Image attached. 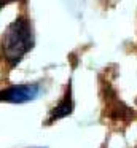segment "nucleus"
Segmentation results:
<instances>
[{
	"mask_svg": "<svg viewBox=\"0 0 137 148\" xmlns=\"http://www.w3.org/2000/svg\"><path fill=\"white\" fill-rule=\"evenodd\" d=\"M0 46L3 58L10 64V67H16L34 48V30L30 21L24 16L13 21L3 32Z\"/></svg>",
	"mask_w": 137,
	"mask_h": 148,
	"instance_id": "obj_1",
	"label": "nucleus"
},
{
	"mask_svg": "<svg viewBox=\"0 0 137 148\" xmlns=\"http://www.w3.org/2000/svg\"><path fill=\"white\" fill-rule=\"evenodd\" d=\"M40 86L37 83L16 84V86L6 88L0 91V102L6 103H25L35 100L40 94Z\"/></svg>",
	"mask_w": 137,
	"mask_h": 148,
	"instance_id": "obj_2",
	"label": "nucleus"
},
{
	"mask_svg": "<svg viewBox=\"0 0 137 148\" xmlns=\"http://www.w3.org/2000/svg\"><path fill=\"white\" fill-rule=\"evenodd\" d=\"M72 112H73V99H72V91H70V88H69L65 96H64V99L51 110L50 118H48V124H53L57 119H62V118H65V116L72 115Z\"/></svg>",
	"mask_w": 137,
	"mask_h": 148,
	"instance_id": "obj_3",
	"label": "nucleus"
},
{
	"mask_svg": "<svg viewBox=\"0 0 137 148\" xmlns=\"http://www.w3.org/2000/svg\"><path fill=\"white\" fill-rule=\"evenodd\" d=\"M13 2H19V0H0V10H2L5 5H8V3H13Z\"/></svg>",
	"mask_w": 137,
	"mask_h": 148,
	"instance_id": "obj_4",
	"label": "nucleus"
}]
</instances>
